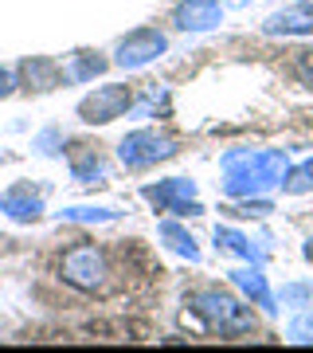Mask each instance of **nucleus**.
<instances>
[{
    "label": "nucleus",
    "mask_w": 313,
    "mask_h": 353,
    "mask_svg": "<svg viewBox=\"0 0 313 353\" xmlns=\"http://www.w3.org/2000/svg\"><path fill=\"white\" fill-rule=\"evenodd\" d=\"M192 306H196V314H200L212 330H219V334H243V330L255 326V318H250L247 306H239L231 294H219V290H204V294H196Z\"/></svg>",
    "instance_id": "f257e3e1"
},
{
    "label": "nucleus",
    "mask_w": 313,
    "mask_h": 353,
    "mask_svg": "<svg viewBox=\"0 0 313 353\" xmlns=\"http://www.w3.org/2000/svg\"><path fill=\"white\" fill-rule=\"evenodd\" d=\"M110 275V267H106V255L94 248V243H83V248H71V252L63 255V279L78 290H98Z\"/></svg>",
    "instance_id": "f03ea898"
},
{
    "label": "nucleus",
    "mask_w": 313,
    "mask_h": 353,
    "mask_svg": "<svg viewBox=\"0 0 313 353\" xmlns=\"http://www.w3.org/2000/svg\"><path fill=\"white\" fill-rule=\"evenodd\" d=\"M129 102H133V94H129V87H98L90 99L78 102V114H83V122H114V118H122L125 110H129Z\"/></svg>",
    "instance_id": "7ed1b4c3"
},
{
    "label": "nucleus",
    "mask_w": 313,
    "mask_h": 353,
    "mask_svg": "<svg viewBox=\"0 0 313 353\" xmlns=\"http://www.w3.org/2000/svg\"><path fill=\"white\" fill-rule=\"evenodd\" d=\"M164 51L161 32H133L129 39H122L118 48V67H145L149 59H157Z\"/></svg>",
    "instance_id": "20e7f679"
},
{
    "label": "nucleus",
    "mask_w": 313,
    "mask_h": 353,
    "mask_svg": "<svg viewBox=\"0 0 313 353\" xmlns=\"http://www.w3.org/2000/svg\"><path fill=\"white\" fill-rule=\"evenodd\" d=\"M173 153V141L157 138V134H133V138L122 141V161L125 165H149V161H161V157H169Z\"/></svg>",
    "instance_id": "39448f33"
},
{
    "label": "nucleus",
    "mask_w": 313,
    "mask_h": 353,
    "mask_svg": "<svg viewBox=\"0 0 313 353\" xmlns=\"http://www.w3.org/2000/svg\"><path fill=\"white\" fill-rule=\"evenodd\" d=\"M176 24L192 28V32H204V28H215L219 24V4H212V0H188V4H180L176 8Z\"/></svg>",
    "instance_id": "423d86ee"
},
{
    "label": "nucleus",
    "mask_w": 313,
    "mask_h": 353,
    "mask_svg": "<svg viewBox=\"0 0 313 353\" xmlns=\"http://www.w3.org/2000/svg\"><path fill=\"white\" fill-rule=\"evenodd\" d=\"M266 32H282V36H298V32H313V8L301 4V8H286V12H274L266 20Z\"/></svg>",
    "instance_id": "0eeeda50"
},
{
    "label": "nucleus",
    "mask_w": 313,
    "mask_h": 353,
    "mask_svg": "<svg viewBox=\"0 0 313 353\" xmlns=\"http://www.w3.org/2000/svg\"><path fill=\"white\" fill-rule=\"evenodd\" d=\"M0 212H8L12 220H39V212H43V204L36 201V196H28V189L20 185V189H12V192H4L0 196Z\"/></svg>",
    "instance_id": "6e6552de"
},
{
    "label": "nucleus",
    "mask_w": 313,
    "mask_h": 353,
    "mask_svg": "<svg viewBox=\"0 0 313 353\" xmlns=\"http://www.w3.org/2000/svg\"><path fill=\"white\" fill-rule=\"evenodd\" d=\"M20 75H24L28 90L59 87V67L51 63V59H24V63H20Z\"/></svg>",
    "instance_id": "1a4fd4ad"
},
{
    "label": "nucleus",
    "mask_w": 313,
    "mask_h": 353,
    "mask_svg": "<svg viewBox=\"0 0 313 353\" xmlns=\"http://www.w3.org/2000/svg\"><path fill=\"white\" fill-rule=\"evenodd\" d=\"M294 71H298V79L305 83V87H313V48L298 51V59H294Z\"/></svg>",
    "instance_id": "9d476101"
},
{
    "label": "nucleus",
    "mask_w": 313,
    "mask_h": 353,
    "mask_svg": "<svg viewBox=\"0 0 313 353\" xmlns=\"http://www.w3.org/2000/svg\"><path fill=\"white\" fill-rule=\"evenodd\" d=\"M164 236L173 240V248H176V252H184L188 259H196V248H192V240H188V236H180V232H176L173 224H164Z\"/></svg>",
    "instance_id": "9b49d317"
},
{
    "label": "nucleus",
    "mask_w": 313,
    "mask_h": 353,
    "mask_svg": "<svg viewBox=\"0 0 313 353\" xmlns=\"http://www.w3.org/2000/svg\"><path fill=\"white\" fill-rule=\"evenodd\" d=\"M102 67H106V63H102V59H83V63H78V71H75V75H78V79H87V75H98Z\"/></svg>",
    "instance_id": "f8f14e48"
},
{
    "label": "nucleus",
    "mask_w": 313,
    "mask_h": 353,
    "mask_svg": "<svg viewBox=\"0 0 313 353\" xmlns=\"http://www.w3.org/2000/svg\"><path fill=\"white\" fill-rule=\"evenodd\" d=\"M12 75H8V71H4V67H0V99H4V94H12Z\"/></svg>",
    "instance_id": "ddd939ff"
},
{
    "label": "nucleus",
    "mask_w": 313,
    "mask_h": 353,
    "mask_svg": "<svg viewBox=\"0 0 313 353\" xmlns=\"http://www.w3.org/2000/svg\"><path fill=\"white\" fill-rule=\"evenodd\" d=\"M305 255H310V259H313V240H310V248H305Z\"/></svg>",
    "instance_id": "4468645a"
}]
</instances>
